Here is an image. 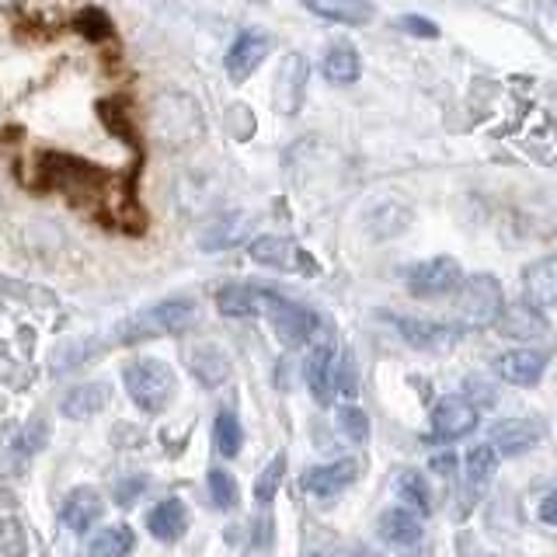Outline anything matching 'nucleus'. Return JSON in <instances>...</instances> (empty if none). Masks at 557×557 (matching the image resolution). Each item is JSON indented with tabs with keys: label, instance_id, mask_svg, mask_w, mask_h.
<instances>
[{
	"label": "nucleus",
	"instance_id": "nucleus-25",
	"mask_svg": "<svg viewBox=\"0 0 557 557\" xmlns=\"http://www.w3.org/2000/svg\"><path fill=\"white\" fill-rule=\"evenodd\" d=\"M304 4L327 17V22H342V25H366L376 14L373 0H304Z\"/></svg>",
	"mask_w": 557,
	"mask_h": 557
},
{
	"label": "nucleus",
	"instance_id": "nucleus-26",
	"mask_svg": "<svg viewBox=\"0 0 557 557\" xmlns=\"http://www.w3.org/2000/svg\"><path fill=\"white\" fill-rule=\"evenodd\" d=\"M380 533L387 544L411 547L422 540V519H418L414 509H387L380 516Z\"/></svg>",
	"mask_w": 557,
	"mask_h": 557
},
{
	"label": "nucleus",
	"instance_id": "nucleus-5",
	"mask_svg": "<svg viewBox=\"0 0 557 557\" xmlns=\"http://www.w3.org/2000/svg\"><path fill=\"white\" fill-rule=\"evenodd\" d=\"M460 283H463V269H460V261L449 255L418 261L408 272V293L418 296V300H440V296L457 293Z\"/></svg>",
	"mask_w": 557,
	"mask_h": 557
},
{
	"label": "nucleus",
	"instance_id": "nucleus-31",
	"mask_svg": "<svg viewBox=\"0 0 557 557\" xmlns=\"http://www.w3.org/2000/svg\"><path fill=\"white\" fill-rule=\"evenodd\" d=\"M213 440H216V449L223 453V457H237V453H240V446H244V429H240V418L234 411H220L216 414Z\"/></svg>",
	"mask_w": 557,
	"mask_h": 557
},
{
	"label": "nucleus",
	"instance_id": "nucleus-41",
	"mask_svg": "<svg viewBox=\"0 0 557 557\" xmlns=\"http://www.w3.org/2000/svg\"><path fill=\"white\" fill-rule=\"evenodd\" d=\"M310 557H318V554H310Z\"/></svg>",
	"mask_w": 557,
	"mask_h": 557
},
{
	"label": "nucleus",
	"instance_id": "nucleus-22",
	"mask_svg": "<svg viewBox=\"0 0 557 557\" xmlns=\"http://www.w3.org/2000/svg\"><path fill=\"white\" fill-rule=\"evenodd\" d=\"M147 530L153 540H161V544H174V540H182L188 530V509L178 498H168L161 505H153L150 516H147Z\"/></svg>",
	"mask_w": 557,
	"mask_h": 557
},
{
	"label": "nucleus",
	"instance_id": "nucleus-14",
	"mask_svg": "<svg viewBox=\"0 0 557 557\" xmlns=\"http://www.w3.org/2000/svg\"><path fill=\"white\" fill-rule=\"evenodd\" d=\"M495 327L512 342H533L540 335H547V318H544V310H540L536 304L516 300V304H505Z\"/></svg>",
	"mask_w": 557,
	"mask_h": 557
},
{
	"label": "nucleus",
	"instance_id": "nucleus-37",
	"mask_svg": "<svg viewBox=\"0 0 557 557\" xmlns=\"http://www.w3.org/2000/svg\"><path fill=\"white\" fill-rule=\"evenodd\" d=\"M77 25H81L84 35H91V39H104V35H112L109 17H104L101 11H84Z\"/></svg>",
	"mask_w": 557,
	"mask_h": 557
},
{
	"label": "nucleus",
	"instance_id": "nucleus-7",
	"mask_svg": "<svg viewBox=\"0 0 557 557\" xmlns=\"http://www.w3.org/2000/svg\"><path fill=\"white\" fill-rule=\"evenodd\" d=\"M248 251L251 258L258 261V265H269V269H296V272H304V275H318V261H313L307 251L296 248L293 240L286 237H272V234H261V237H251L248 244Z\"/></svg>",
	"mask_w": 557,
	"mask_h": 557
},
{
	"label": "nucleus",
	"instance_id": "nucleus-30",
	"mask_svg": "<svg viewBox=\"0 0 557 557\" xmlns=\"http://www.w3.org/2000/svg\"><path fill=\"white\" fill-rule=\"evenodd\" d=\"M498 470V449L492 443H481L467 453V481L470 487H487Z\"/></svg>",
	"mask_w": 557,
	"mask_h": 557
},
{
	"label": "nucleus",
	"instance_id": "nucleus-38",
	"mask_svg": "<svg viewBox=\"0 0 557 557\" xmlns=\"http://www.w3.org/2000/svg\"><path fill=\"white\" fill-rule=\"evenodd\" d=\"M540 519L550 522V527H557V492L540 502Z\"/></svg>",
	"mask_w": 557,
	"mask_h": 557
},
{
	"label": "nucleus",
	"instance_id": "nucleus-27",
	"mask_svg": "<svg viewBox=\"0 0 557 557\" xmlns=\"http://www.w3.org/2000/svg\"><path fill=\"white\" fill-rule=\"evenodd\" d=\"M136 547V536L126 522H115V527H104L91 536L87 544V554L91 557H129Z\"/></svg>",
	"mask_w": 557,
	"mask_h": 557
},
{
	"label": "nucleus",
	"instance_id": "nucleus-9",
	"mask_svg": "<svg viewBox=\"0 0 557 557\" xmlns=\"http://www.w3.org/2000/svg\"><path fill=\"white\" fill-rule=\"evenodd\" d=\"M307 84H310V63L300 52H289L278 66L275 74V87H272V98H275V112L283 115H296L304 109V98H307Z\"/></svg>",
	"mask_w": 557,
	"mask_h": 557
},
{
	"label": "nucleus",
	"instance_id": "nucleus-16",
	"mask_svg": "<svg viewBox=\"0 0 557 557\" xmlns=\"http://www.w3.org/2000/svg\"><path fill=\"white\" fill-rule=\"evenodd\" d=\"M522 289H527V300L540 310H557V255L536 258L522 272Z\"/></svg>",
	"mask_w": 557,
	"mask_h": 557
},
{
	"label": "nucleus",
	"instance_id": "nucleus-2",
	"mask_svg": "<svg viewBox=\"0 0 557 557\" xmlns=\"http://www.w3.org/2000/svg\"><path fill=\"white\" fill-rule=\"evenodd\" d=\"M196 318H199V307L191 300L153 304L119 327V342L133 345V342H147V338H161V335H178V331H188L196 324Z\"/></svg>",
	"mask_w": 557,
	"mask_h": 557
},
{
	"label": "nucleus",
	"instance_id": "nucleus-12",
	"mask_svg": "<svg viewBox=\"0 0 557 557\" xmlns=\"http://www.w3.org/2000/svg\"><path fill=\"white\" fill-rule=\"evenodd\" d=\"M397 331L405 335V342L418 352H449L460 342L457 324H440V321H418V318H394Z\"/></svg>",
	"mask_w": 557,
	"mask_h": 557
},
{
	"label": "nucleus",
	"instance_id": "nucleus-4",
	"mask_svg": "<svg viewBox=\"0 0 557 557\" xmlns=\"http://www.w3.org/2000/svg\"><path fill=\"white\" fill-rule=\"evenodd\" d=\"M153 129L164 144H188L202 133V115L185 95H164L153 104Z\"/></svg>",
	"mask_w": 557,
	"mask_h": 557
},
{
	"label": "nucleus",
	"instance_id": "nucleus-19",
	"mask_svg": "<svg viewBox=\"0 0 557 557\" xmlns=\"http://www.w3.org/2000/svg\"><path fill=\"white\" fill-rule=\"evenodd\" d=\"M540 443V425H533L530 418H509L492 429V446L502 457H522Z\"/></svg>",
	"mask_w": 557,
	"mask_h": 557
},
{
	"label": "nucleus",
	"instance_id": "nucleus-15",
	"mask_svg": "<svg viewBox=\"0 0 557 557\" xmlns=\"http://www.w3.org/2000/svg\"><path fill=\"white\" fill-rule=\"evenodd\" d=\"M356 478H359V463L356 460H335V463L307 470V474H304V492H310L313 498H335Z\"/></svg>",
	"mask_w": 557,
	"mask_h": 557
},
{
	"label": "nucleus",
	"instance_id": "nucleus-10",
	"mask_svg": "<svg viewBox=\"0 0 557 557\" xmlns=\"http://www.w3.org/2000/svg\"><path fill=\"white\" fill-rule=\"evenodd\" d=\"M269 52H272V35L269 32H261V28L240 32L234 39V46H231V52H226V74H231L234 84H244L261 63L269 60Z\"/></svg>",
	"mask_w": 557,
	"mask_h": 557
},
{
	"label": "nucleus",
	"instance_id": "nucleus-40",
	"mask_svg": "<svg viewBox=\"0 0 557 557\" xmlns=\"http://www.w3.org/2000/svg\"><path fill=\"white\" fill-rule=\"evenodd\" d=\"M0 4H14V0H0Z\"/></svg>",
	"mask_w": 557,
	"mask_h": 557
},
{
	"label": "nucleus",
	"instance_id": "nucleus-28",
	"mask_svg": "<svg viewBox=\"0 0 557 557\" xmlns=\"http://www.w3.org/2000/svg\"><path fill=\"white\" fill-rule=\"evenodd\" d=\"M411 223V213H408V206L405 202H380L373 213H370V231H373V237H380V240H387V237H394V234H400L405 226Z\"/></svg>",
	"mask_w": 557,
	"mask_h": 557
},
{
	"label": "nucleus",
	"instance_id": "nucleus-20",
	"mask_svg": "<svg viewBox=\"0 0 557 557\" xmlns=\"http://www.w3.org/2000/svg\"><path fill=\"white\" fill-rule=\"evenodd\" d=\"M188 370L191 376H196L202 387H220V383H226V376H231V359H226V352L220 345H196L188 352Z\"/></svg>",
	"mask_w": 557,
	"mask_h": 557
},
{
	"label": "nucleus",
	"instance_id": "nucleus-11",
	"mask_svg": "<svg viewBox=\"0 0 557 557\" xmlns=\"http://www.w3.org/2000/svg\"><path fill=\"white\" fill-rule=\"evenodd\" d=\"M275 300H278V293L265 286H244V283L216 293V307L223 318H269Z\"/></svg>",
	"mask_w": 557,
	"mask_h": 557
},
{
	"label": "nucleus",
	"instance_id": "nucleus-1",
	"mask_svg": "<svg viewBox=\"0 0 557 557\" xmlns=\"http://www.w3.org/2000/svg\"><path fill=\"white\" fill-rule=\"evenodd\" d=\"M505 310V293H502V283L495 275L487 272H478V275H467L460 289H457V327L460 331H484L498 324Z\"/></svg>",
	"mask_w": 557,
	"mask_h": 557
},
{
	"label": "nucleus",
	"instance_id": "nucleus-33",
	"mask_svg": "<svg viewBox=\"0 0 557 557\" xmlns=\"http://www.w3.org/2000/svg\"><path fill=\"white\" fill-rule=\"evenodd\" d=\"M338 432L345 435L348 443H356V446H362L366 440H370V418L362 414V408H356V405H345V408H338Z\"/></svg>",
	"mask_w": 557,
	"mask_h": 557
},
{
	"label": "nucleus",
	"instance_id": "nucleus-34",
	"mask_svg": "<svg viewBox=\"0 0 557 557\" xmlns=\"http://www.w3.org/2000/svg\"><path fill=\"white\" fill-rule=\"evenodd\" d=\"M209 495H213V505H216V509H223V512L234 509L237 498H240L237 481L226 474V470H220V467L209 470Z\"/></svg>",
	"mask_w": 557,
	"mask_h": 557
},
{
	"label": "nucleus",
	"instance_id": "nucleus-39",
	"mask_svg": "<svg viewBox=\"0 0 557 557\" xmlns=\"http://www.w3.org/2000/svg\"><path fill=\"white\" fill-rule=\"evenodd\" d=\"M453 467H457V457H453V453H443V457L432 460V470H440V474H453Z\"/></svg>",
	"mask_w": 557,
	"mask_h": 557
},
{
	"label": "nucleus",
	"instance_id": "nucleus-35",
	"mask_svg": "<svg viewBox=\"0 0 557 557\" xmlns=\"http://www.w3.org/2000/svg\"><path fill=\"white\" fill-rule=\"evenodd\" d=\"M335 391H342V394H348V397H352V394L359 391L352 352H342V359H335Z\"/></svg>",
	"mask_w": 557,
	"mask_h": 557
},
{
	"label": "nucleus",
	"instance_id": "nucleus-8",
	"mask_svg": "<svg viewBox=\"0 0 557 557\" xmlns=\"http://www.w3.org/2000/svg\"><path fill=\"white\" fill-rule=\"evenodd\" d=\"M474 425H478V405L470 397L449 394L432 408V440L440 443L463 440L467 432H474Z\"/></svg>",
	"mask_w": 557,
	"mask_h": 557
},
{
	"label": "nucleus",
	"instance_id": "nucleus-24",
	"mask_svg": "<svg viewBox=\"0 0 557 557\" xmlns=\"http://www.w3.org/2000/svg\"><path fill=\"white\" fill-rule=\"evenodd\" d=\"M321 74L327 84H356L359 74H362V60L352 42H335L327 52H324V63H321Z\"/></svg>",
	"mask_w": 557,
	"mask_h": 557
},
{
	"label": "nucleus",
	"instance_id": "nucleus-32",
	"mask_svg": "<svg viewBox=\"0 0 557 557\" xmlns=\"http://www.w3.org/2000/svg\"><path fill=\"white\" fill-rule=\"evenodd\" d=\"M283 474H286V453H278V457H272L269 467L261 470L258 481H255V498H258V505H272L278 484H283Z\"/></svg>",
	"mask_w": 557,
	"mask_h": 557
},
{
	"label": "nucleus",
	"instance_id": "nucleus-21",
	"mask_svg": "<svg viewBox=\"0 0 557 557\" xmlns=\"http://www.w3.org/2000/svg\"><path fill=\"white\" fill-rule=\"evenodd\" d=\"M248 234H251L248 213H226L206 226L199 244H202V251H226V248H234V244L248 240Z\"/></svg>",
	"mask_w": 557,
	"mask_h": 557
},
{
	"label": "nucleus",
	"instance_id": "nucleus-13",
	"mask_svg": "<svg viewBox=\"0 0 557 557\" xmlns=\"http://www.w3.org/2000/svg\"><path fill=\"white\" fill-rule=\"evenodd\" d=\"M547 370V352H536V348H512L495 359V373L512 383V387H536L540 376Z\"/></svg>",
	"mask_w": 557,
	"mask_h": 557
},
{
	"label": "nucleus",
	"instance_id": "nucleus-23",
	"mask_svg": "<svg viewBox=\"0 0 557 557\" xmlns=\"http://www.w3.org/2000/svg\"><path fill=\"white\" fill-rule=\"evenodd\" d=\"M109 383H81L66 397H63V418L70 422H81V418H95L98 411L109 408Z\"/></svg>",
	"mask_w": 557,
	"mask_h": 557
},
{
	"label": "nucleus",
	"instance_id": "nucleus-18",
	"mask_svg": "<svg viewBox=\"0 0 557 557\" xmlns=\"http://www.w3.org/2000/svg\"><path fill=\"white\" fill-rule=\"evenodd\" d=\"M101 509H104V502L95 487H74V492H70L60 505V519H63L66 530L84 533L101 519Z\"/></svg>",
	"mask_w": 557,
	"mask_h": 557
},
{
	"label": "nucleus",
	"instance_id": "nucleus-29",
	"mask_svg": "<svg viewBox=\"0 0 557 557\" xmlns=\"http://www.w3.org/2000/svg\"><path fill=\"white\" fill-rule=\"evenodd\" d=\"M394 487H397V498L408 502V509L425 512V516L432 512V492H429V484H425L422 474H418V470H400Z\"/></svg>",
	"mask_w": 557,
	"mask_h": 557
},
{
	"label": "nucleus",
	"instance_id": "nucleus-17",
	"mask_svg": "<svg viewBox=\"0 0 557 557\" xmlns=\"http://www.w3.org/2000/svg\"><path fill=\"white\" fill-rule=\"evenodd\" d=\"M304 380L318 405H331V397H335V348L313 345V352L304 362Z\"/></svg>",
	"mask_w": 557,
	"mask_h": 557
},
{
	"label": "nucleus",
	"instance_id": "nucleus-6",
	"mask_svg": "<svg viewBox=\"0 0 557 557\" xmlns=\"http://www.w3.org/2000/svg\"><path fill=\"white\" fill-rule=\"evenodd\" d=\"M269 321H272L275 338L283 342L286 348L313 342V335H318V327H321L318 313H313L310 307L286 300V296H278V300H275V307L269 310Z\"/></svg>",
	"mask_w": 557,
	"mask_h": 557
},
{
	"label": "nucleus",
	"instance_id": "nucleus-3",
	"mask_svg": "<svg viewBox=\"0 0 557 557\" xmlns=\"http://www.w3.org/2000/svg\"><path fill=\"white\" fill-rule=\"evenodd\" d=\"M122 383L133 397L136 408H144L147 414H157L171 405L174 391H178V380H174V370L161 359H136L126 366L122 373Z\"/></svg>",
	"mask_w": 557,
	"mask_h": 557
},
{
	"label": "nucleus",
	"instance_id": "nucleus-36",
	"mask_svg": "<svg viewBox=\"0 0 557 557\" xmlns=\"http://www.w3.org/2000/svg\"><path fill=\"white\" fill-rule=\"evenodd\" d=\"M400 28H405L408 35H414V39H440V28H435L422 14H405L400 17Z\"/></svg>",
	"mask_w": 557,
	"mask_h": 557
}]
</instances>
